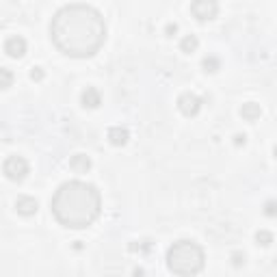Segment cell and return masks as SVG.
<instances>
[{
	"mask_svg": "<svg viewBox=\"0 0 277 277\" xmlns=\"http://www.w3.org/2000/svg\"><path fill=\"white\" fill-rule=\"evenodd\" d=\"M50 37L67 57H94L106 39V24L98 9L91 5H65L50 22Z\"/></svg>",
	"mask_w": 277,
	"mask_h": 277,
	"instance_id": "cell-1",
	"label": "cell"
},
{
	"mask_svg": "<svg viewBox=\"0 0 277 277\" xmlns=\"http://www.w3.org/2000/svg\"><path fill=\"white\" fill-rule=\"evenodd\" d=\"M102 210L100 191L83 180H69L61 184L52 197V212L61 225L71 230L89 228Z\"/></svg>",
	"mask_w": 277,
	"mask_h": 277,
	"instance_id": "cell-2",
	"label": "cell"
},
{
	"mask_svg": "<svg viewBox=\"0 0 277 277\" xmlns=\"http://www.w3.org/2000/svg\"><path fill=\"white\" fill-rule=\"evenodd\" d=\"M204 249L195 241H178L167 251V266L180 277H193L204 269Z\"/></svg>",
	"mask_w": 277,
	"mask_h": 277,
	"instance_id": "cell-3",
	"label": "cell"
},
{
	"mask_svg": "<svg viewBox=\"0 0 277 277\" xmlns=\"http://www.w3.org/2000/svg\"><path fill=\"white\" fill-rule=\"evenodd\" d=\"M28 171H30V167H28L26 158H22V156H9L3 162V173L11 182H22L28 176Z\"/></svg>",
	"mask_w": 277,
	"mask_h": 277,
	"instance_id": "cell-4",
	"label": "cell"
},
{
	"mask_svg": "<svg viewBox=\"0 0 277 277\" xmlns=\"http://www.w3.org/2000/svg\"><path fill=\"white\" fill-rule=\"evenodd\" d=\"M219 11V5L214 0H195L191 5V13L199 20V22H206V20H212Z\"/></svg>",
	"mask_w": 277,
	"mask_h": 277,
	"instance_id": "cell-5",
	"label": "cell"
},
{
	"mask_svg": "<svg viewBox=\"0 0 277 277\" xmlns=\"http://www.w3.org/2000/svg\"><path fill=\"white\" fill-rule=\"evenodd\" d=\"M178 108H180L182 115L195 117V115L199 113V108H201V98L195 96V94H191V91H187V94H182V96L178 98Z\"/></svg>",
	"mask_w": 277,
	"mask_h": 277,
	"instance_id": "cell-6",
	"label": "cell"
},
{
	"mask_svg": "<svg viewBox=\"0 0 277 277\" xmlns=\"http://www.w3.org/2000/svg\"><path fill=\"white\" fill-rule=\"evenodd\" d=\"M5 52L11 57V59H22L26 54V39L24 37H9L7 42H5Z\"/></svg>",
	"mask_w": 277,
	"mask_h": 277,
	"instance_id": "cell-7",
	"label": "cell"
},
{
	"mask_svg": "<svg viewBox=\"0 0 277 277\" xmlns=\"http://www.w3.org/2000/svg\"><path fill=\"white\" fill-rule=\"evenodd\" d=\"M37 199L35 197H28V195H20V197L15 199V210L22 214V217H33V214L37 212Z\"/></svg>",
	"mask_w": 277,
	"mask_h": 277,
	"instance_id": "cell-8",
	"label": "cell"
},
{
	"mask_svg": "<svg viewBox=\"0 0 277 277\" xmlns=\"http://www.w3.org/2000/svg\"><path fill=\"white\" fill-rule=\"evenodd\" d=\"M80 102H83L85 108H98L102 104V96L96 87H87L83 91V96H80Z\"/></svg>",
	"mask_w": 277,
	"mask_h": 277,
	"instance_id": "cell-9",
	"label": "cell"
},
{
	"mask_svg": "<svg viewBox=\"0 0 277 277\" xmlns=\"http://www.w3.org/2000/svg\"><path fill=\"white\" fill-rule=\"evenodd\" d=\"M128 139H130V135H128V130H126V128H121V126H113V128L108 130V141H110L115 147L126 145Z\"/></svg>",
	"mask_w": 277,
	"mask_h": 277,
	"instance_id": "cell-10",
	"label": "cell"
},
{
	"mask_svg": "<svg viewBox=\"0 0 277 277\" xmlns=\"http://www.w3.org/2000/svg\"><path fill=\"white\" fill-rule=\"evenodd\" d=\"M69 167L78 173H87L91 169V160H89V156H85V154H76V156L69 158Z\"/></svg>",
	"mask_w": 277,
	"mask_h": 277,
	"instance_id": "cell-11",
	"label": "cell"
},
{
	"mask_svg": "<svg viewBox=\"0 0 277 277\" xmlns=\"http://www.w3.org/2000/svg\"><path fill=\"white\" fill-rule=\"evenodd\" d=\"M241 115L245 121H255V119H260L262 108H260V104H255V102H247V104H243Z\"/></svg>",
	"mask_w": 277,
	"mask_h": 277,
	"instance_id": "cell-12",
	"label": "cell"
},
{
	"mask_svg": "<svg viewBox=\"0 0 277 277\" xmlns=\"http://www.w3.org/2000/svg\"><path fill=\"white\" fill-rule=\"evenodd\" d=\"M197 46H199V42H197V37L195 35H187L180 42V48H182V52H187V54H191V52H195L197 50Z\"/></svg>",
	"mask_w": 277,
	"mask_h": 277,
	"instance_id": "cell-13",
	"label": "cell"
},
{
	"mask_svg": "<svg viewBox=\"0 0 277 277\" xmlns=\"http://www.w3.org/2000/svg\"><path fill=\"white\" fill-rule=\"evenodd\" d=\"M13 71L9 67H0V89H9L13 85Z\"/></svg>",
	"mask_w": 277,
	"mask_h": 277,
	"instance_id": "cell-14",
	"label": "cell"
},
{
	"mask_svg": "<svg viewBox=\"0 0 277 277\" xmlns=\"http://www.w3.org/2000/svg\"><path fill=\"white\" fill-rule=\"evenodd\" d=\"M255 241H258V245H262V247H269V245L273 243V234L266 232V230H260L258 234H255Z\"/></svg>",
	"mask_w": 277,
	"mask_h": 277,
	"instance_id": "cell-15",
	"label": "cell"
},
{
	"mask_svg": "<svg viewBox=\"0 0 277 277\" xmlns=\"http://www.w3.org/2000/svg\"><path fill=\"white\" fill-rule=\"evenodd\" d=\"M201 65H204V69H206V71H217L221 67V61L217 57H206Z\"/></svg>",
	"mask_w": 277,
	"mask_h": 277,
	"instance_id": "cell-16",
	"label": "cell"
},
{
	"mask_svg": "<svg viewBox=\"0 0 277 277\" xmlns=\"http://www.w3.org/2000/svg\"><path fill=\"white\" fill-rule=\"evenodd\" d=\"M30 78H33V80H42L44 78V69L42 67H33V69H30Z\"/></svg>",
	"mask_w": 277,
	"mask_h": 277,
	"instance_id": "cell-17",
	"label": "cell"
},
{
	"mask_svg": "<svg viewBox=\"0 0 277 277\" xmlns=\"http://www.w3.org/2000/svg\"><path fill=\"white\" fill-rule=\"evenodd\" d=\"M232 264H234V266L245 264V255H243V253H234V255H232Z\"/></svg>",
	"mask_w": 277,
	"mask_h": 277,
	"instance_id": "cell-18",
	"label": "cell"
},
{
	"mask_svg": "<svg viewBox=\"0 0 277 277\" xmlns=\"http://www.w3.org/2000/svg\"><path fill=\"white\" fill-rule=\"evenodd\" d=\"M264 212L269 214V217H275V204H273V201L266 204V210H264Z\"/></svg>",
	"mask_w": 277,
	"mask_h": 277,
	"instance_id": "cell-19",
	"label": "cell"
},
{
	"mask_svg": "<svg viewBox=\"0 0 277 277\" xmlns=\"http://www.w3.org/2000/svg\"><path fill=\"white\" fill-rule=\"evenodd\" d=\"M245 141H247V137H245V135H236V137H234L236 145H245Z\"/></svg>",
	"mask_w": 277,
	"mask_h": 277,
	"instance_id": "cell-20",
	"label": "cell"
},
{
	"mask_svg": "<svg viewBox=\"0 0 277 277\" xmlns=\"http://www.w3.org/2000/svg\"><path fill=\"white\" fill-rule=\"evenodd\" d=\"M167 35H176V30H178V24H167Z\"/></svg>",
	"mask_w": 277,
	"mask_h": 277,
	"instance_id": "cell-21",
	"label": "cell"
}]
</instances>
